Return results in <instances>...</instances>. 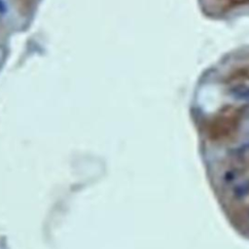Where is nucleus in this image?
<instances>
[{
    "instance_id": "nucleus-1",
    "label": "nucleus",
    "mask_w": 249,
    "mask_h": 249,
    "mask_svg": "<svg viewBox=\"0 0 249 249\" xmlns=\"http://www.w3.org/2000/svg\"><path fill=\"white\" fill-rule=\"evenodd\" d=\"M231 93L237 100L249 102V86L247 85H240L232 88Z\"/></svg>"
},
{
    "instance_id": "nucleus-2",
    "label": "nucleus",
    "mask_w": 249,
    "mask_h": 249,
    "mask_svg": "<svg viewBox=\"0 0 249 249\" xmlns=\"http://www.w3.org/2000/svg\"><path fill=\"white\" fill-rule=\"evenodd\" d=\"M8 10L9 8H8L7 2L5 0H0V15L2 16L6 15L8 13Z\"/></svg>"
}]
</instances>
